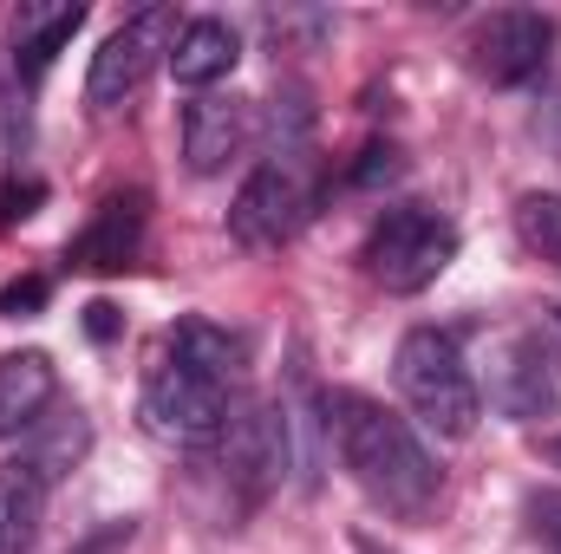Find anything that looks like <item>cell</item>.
<instances>
[{
    "label": "cell",
    "mask_w": 561,
    "mask_h": 554,
    "mask_svg": "<svg viewBox=\"0 0 561 554\" xmlns=\"http://www.w3.org/2000/svg\"><path fill=\"white\" fill-rule=\"evenodd\" d=\"M313 157H307V143L287 138L275 143L249 176H242V189H236V203H229V235L242 242V249H280V242H294L300 235V222L313 216Z\"/></svg>",
    "instance_id": "cell-3"
},
{
    "label": "cell",
    "mask_w": 561,
    "mask_h": 554,
    "mask_svg": "<svg viewBox=\"0 0 561 554\" xmlns=\"http://www.w3.org/2000/svg\"><path fill=\"white\" fill-rule=\"evenodd\" d=\"M549 359H542V346L536 339H510V366H503V379H496V399H503V412L516 417H536L556 405V385H549V372H542Z\"/></svg>",
    "instance_id": "cell-16"
},
{
    "label": "cell",
    "mask_w": 561,
    "mask_h": 554,
    "mask_svg": "<svg viewBox=\"0 0 561 554\" xmlns=\"http://www.w3.org/2000/svg\"><path fill=\"white\" fill-rule=\"evenodd\" d=\"M39 300H46V280H39V275L7 280V287H0V313H7V320H26V313H39Z\"/></svg>",
    "instance_id": "cell-20"
},
{
    "label": "cell",
    "mask_w": 561,
    "mask_h": 554,
    "mask_svg": "<svg viewBox=\"0 0 561 554\" xmlns=\"http://www.w3.org/2000/svg\"><path fill=\"white\" fill-rule=\"evenodd\" d=\"M170 39H176V13H170V7H144V13H131V20L92 53L85 105H92V112H125V105L144 92L150 66L170 59Z\"/></svg>",
    "instance_id": "cell-7"
},
{
    "label": "cell",
    "mask_w": 561,
    "mask_h": 554,
    "mask_svg": "<svg viewBox=\"0 0 561 554\" xmlns=\"http://www.w3.org/2000/svg\"><path fill=\"white\" fill-rule=\"evenodd\" d=\"M216 443H222V476H229L236 503L262 509L294 463V417H287V405H236Z\"/></svg>",
    "instance_id": "cell-5"
},
{
    "label": "cell",
    "mask_w": 561,
    "mask_h": 554,
    "mask_svg": "<svg viewBox=\"0 0 561 554\" xmlns=\"http://www.w3.org/2000/svg\"><path fill=\"white\" fill-rule=\"evenodd\" d=\"M229 385H216V379H203L196 366H183L176 353H163L157 366H150V379H144V424L163 437V443H183V450H196V443H216L222 437V424H229Z\"/></svg>",
    "instance_id": "cell-6"
},
{
    "label": "cell",
    "mask_w": 561,
    "mask_h": 554,
    "mask_svg": "<svg viewBox=\"0 0 561 554\" xmlns=\"http://www.w3.org/2000/svg\"><path fill=\"white\" fill-rule=\"evenodd\" d=\"M163 353H176L183 366H196L203 379H216V385H229V392H236V379L249 372V339L229 333V326H216V320H196V313L170 326Z\"/></svg>",
    "instance_id": "cell-14"
},
{
    "label": "cell",
    "mask_w": 561,
    "mask_h": 554,
    "mask_svg": "<svg viewBox=\"0 0 561 554\" xmlns=\"http://www.w3.org/2000/svg\"><path fill=\"white\" fill-rule=\"evenodd\" d=\"M39 443L26 450V463L46 476V489L72 470V463H85V450H92V424H85V412H59V417H46L39 430H33Z\"/></svg>",
    "instance_id": "cell-17"
},
{
    "label": "cell",
    "mask_w": 561,
    "mask_h": 554,
    "mask_svg": "<svg viewBox=\"0 0 561 554\" xmlns=\"http://www.w3.org/2000/svg\"><path fill=\"white\" fill-rule=\"evenodd\" d=\"M144 222H150V203H144V189H118V196H105L99 203V216L72 235V268H85V275H118V268H131L144 249Z\"/></svg>",
    "instance_id": "cell-10"
},
{
    "label": "cell",
    "mask_w": 561,
    "mask_h": 554,
    "mask_svg": "<svg viewBox=\"0 0 561 554\" xmlns=\"http://www.w3.org/2000/svg\"><path fill=\"white\" fill-rule=\"evenodd\" d=\"M392 385H399L405 412L419 417L431 437L463 443V437L477 430V417H483V392H477V379H470L457 339L437 333V326H412V333L399 339V353H392Z\"/></svg>",
    "instance_id": "cell-2"
},
{
    "label": "cell",
    "mask_w": 561,
    "mask_h": 554,
    "mask_svg": "<svg viewBox=\"0 0 561 554\" xmlns=\"http://www.w3.org/2000/svg\"><path fill=\"white\" fill-rule=\"evenodd\" d=\"M556 457H561V437H556Z\"/></svg>",
    "instance_id": "cell-26"
},
{
    "label": "cell",
    "mask_w": 561,
    "mask_h": 554,
    "mask_svg": "<svg viewBox=\"0 0 561 554\" xmlns=\"http://www.w3.org/2000/svg\"><path fill=\"white\" fill-rule=\"evenodd\" d=\"M556 53V20L536 13V7H496L477 20L470 33V66L490 79V85H523L549 66Z\"/></svg>",
    "instance_id": "cell-8"
},
{
    "label": "cell",
    "mask_w": 561,
    "mask_h": 554,
    "mask_svg": "<svg viewBox=\"0 0 561 554\" xmlns=\"http://www.w3.org/2000/svg\"><path fill=\"white\" fill-rule=\"evenodd\" d=\"M79 26H85V7H79V0H20V7H13V20H7L20 79H26V85H39V79H46V66L59 59V46H66Z\"/></svg>",
    "instance_id": "cell-11"
},
{
    "label": "cell",
    "mask_w": 561,
    "mask_h": 554,
    "mask_svg": "<svg viewBox=\"0 0 561 554\" xmlns=\"http://www.w3.org/2000/svg\"><path fill=\"white\" fill-rule=\"evenodd\" d=\"M85 333H92V339H112V333H118V307H112V300H92V307H85Z\"/></svg>",
    "instance_id": "cell-24"
},
{
    "label": "cell",
    "mask_w": 561,
    "mask_h": 554,
    "mask_svg": "<svg viewBox=\"0 0 561 554\" xmlns=\"http://www.w3.org/2000/svg\"><path fill=\"white\" fill-rule=\"evenodd\" d=\"M236 59H242V39H236V26L216 20V13L183 20L176 39H170V72H176V85H196V92L216 85V79H229Z\"/></svg>",
    "instance_id": "cell-13"
},
{
    "label": "cell",
    "mask_w": 561,
    "mask_h": 554,
    "mask_svg": "<svg viewBox=\"0 0 561 554\" xmlns=\"http://www.w3.org/2000/svg\"><path fill=\"white\" fill-rule=\"evenodd\" d=\"M320 424H327V437H333L346 476H353L386 516L419 522V516L437 509L444 470H437V457L424 450V437L412 430V417L386 412V405L366 399V392H327Z\"/></svg>",
    "instance_id": "cell-1"
},
{
    "label": "cell",
    "mask_w": 561,
    "mask_h": 554,
    "mask_svg": "<svg viewBox=\"0 0 561 554\" xmlns=\"http://www.w3.org/2000/svg\"><path fill=\"white\" fill-rule=\"evenodd\" d=\"M249 143H255V99L203 92V99L183 105V163H190L196 176L229 170Z\"/></svg>",
    "instance_id": "cell-9"
},
{
    "label": "cell",
    "mask_w": 561,
    "mask_h": 554,
    "mask_svg": "<svg viewBox=\"0 0 561 554\" xmlns=\"http://www.w3.org/2000/svg\"><path fill=\"white\" fill-rule=\"evenodd\" d=\"M59 399V372L46 353H7L0 359V437H33Z\"/></svg>",
    "instance_id": "cell-12"
},
{
    "label": "cell",
    "mask_w": 561,
    "mask_h": 554,
    "mask_svg": "<svg viewBox=\"0 0 561 554\" xmlns=\"http://www.w3.org/2000/svg\"><path fill=\"white\" fill-rule=\"evenodd\" d=\"M33 203H39V183H20V189L7 183V189H0V229L26 222V216H33Z\"/></svg>",
    "instance_id": "cell-22"
},
{
    "label": "cell",
    "mask_w": 561,
    "mask_h": 554,
    "mask_svg": "<svg viewBox=\"0 0 561 554\" xmlns=\"http://www.w3.org/2000/svg\"><path fill=\"white\" fill-rule=\"evenodd\" d=\"M450 262H457V222L424 209V203L386 209L366 235V275L386 293H424Z\"/></svg>",
    "instance_id": "cell-4"
},
{
    "label": "cell",
    "mask_w": 561,
    "mask_h": 554,
    "mask_svg": "<svg viewBox=\"0 0 561 554\" xmlns=\"http://www.w3.org/2000/svg\"><path fill=\"white\" fill-rule=\"evenodd\" d=\"M131 542H138V522H131V516H118V522H105L99 535H85L72 554H125Z\"/></svg>",
    "instance_id": "cell-21"
},
{
    "label": "cell",
    "mask_w": 561,
    "mask_h": 554,
    "mask_svg": "<svg viewBox=\"0 0 561 554\" xmlns=\"http://www.w3.org/2000/svg\"><path fill=\"white\" fill-rule=\"evenodd\" d=\"M399 170H405V157H399L392 143H373V150L353 163V176H346V183H353V189H373V183H392Z\"/></svg>",
    "instance_id": "cell-19"
},
{
    "label": "cell",
    "mask_w": 561,
    "mask_h": 554,
    "mask_svg": "<svg viewBox=\"0 0 561 554\" xmlns=\"http://www.w3.org/2000/svg\"><path fill=\"white\" fill-rule=\"evenodd\" d=\"M556 118H561V99H556Z\"/></svg>",
    "instance_id": "cell-25"
},
{
    "label": "cell",
    "mask_w": 561,
    "mask_h": 554,
    "mask_svg": "<svg viewBox=\"0 0 561 554\" xmlns=\"http://www.w3.org/2000/svg\"><path fill=\"white\" fill-rule=\"evenodd\" d=\"M529 509H536V522H542V535H549V542L561 549V489H549V496H536Z\"/></svg>",
    "instance_id": "cell-23"
},
{
    "label": "cell",
    "mask_w": 561,
    "mask_h": 554,
    "mask_svg": "<svg viewBox=\"0 0 561 554\" xmlns=\"http://www.w3.org/2000/svg\"><path fill=\"white\" fill-rule=\"evenodd\" d=\"M516 235H523V249H529L536 262L561 268V196L556 189H529V196L516 203Z\"/></svg>",
    "instance_id": "cell-18"
},
{
    "label": "cell",
    "mask_w": 561,
    "mask_h": 554,
    "mask_svg": "<svg viewBox=\"0 0 561 554\" xmlns=\"http://www.w3.org/2000/svg\"><path fill=\"white\" fill-rule=\"evenodd\" d=\"M39 516H46V476L26 457H7L0 463V554H33Z\"/></svg>",
    "instance_id": "cell-15"
}]
</instances>
